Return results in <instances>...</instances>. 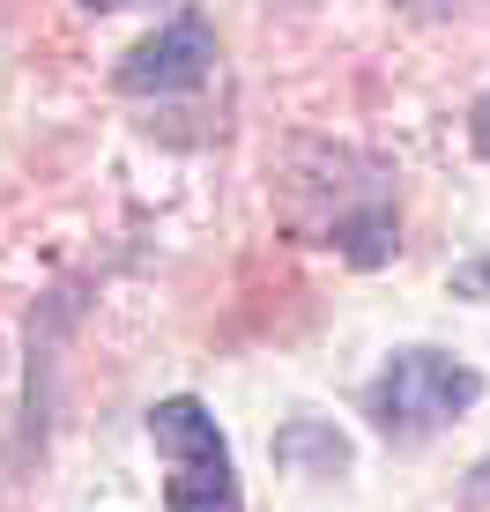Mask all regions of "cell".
I'll return each mask as SVG.
<instances>
[{"mask_svg":"<svg viewBox=\"0 0 490 512\" xmlns=\"http://www.w3.org/2000/svg\"><path fill=\"white\" fill-rule=\"evenodd\" d=\"M476 401H483V372L468 357H453V349H431V342L394 349L372 372V386H364V416H372V431L387 446H424L453 416H468Z\"/></svg>","mask_w":490,"mask_h":512,"instance_id":"6da1fadb","label":"cell"},{"mask_svg":"<svg viewBox=\"0 0 490 512\" xmlns=\"http://www.w3.org/2000/svg\"><path fill=\"white\" fill-rule=\"evenodd\" d=\"M149 438H156V453L171 461L164 512H245L231 438H223V423L208 416V401L164 394V401L149 409Z\"/></svg>","mask_w":490,"mask_h":512,"instance_id":"7a4b0ae2","label":"cell"},{"mask_svg":"<svg viewBox=\"0 0 490 512\" xmlns=\"http://www.w3.org/2000/svg\"><path fill=\"white\" fill-rule=\"evenodd\" d=\"M208 75H216V30H208V15H194V8L171 15L156 38H142L112 67L119 97H186V90H201Z\"/></svg>","mask_w":490,"mask_h":512,"instance_id":"3957f363","label":"cell"},{"mask_svg":"<svg viewBox=\"0 0 490 512\" xmlns=\"http://www.w3.org/2000/svg\"><path fill=\"white\" fill-rule=\"evenodd\" d=\"M275 468L290 475H349V438L327 416H290L275 431Z\"/></svg>","mask_w":490,"mask_h":512,"instance_id":"277c9868","label":"cell"},{"mask_svg":"<svg viewBox=\"0 0 490 512\" xmlns=\"http://www.w3.org/2000/svg\"><path fill=\"white\" fill-rule=\"evenodd\" d=\"M453 297H490V260H468V268H453Z\"/></svg>","mask_w":490,"mask_h":512,"instance_id":"5b68a950","label":"cell"},{"mask_svg":"<svg viewBox=\"0 0 490 512\" xmlns=\"http://www.w3.org/2000/svg\"><path fill=\"white\" fill-rule=\"evenodd\" d=\"M468 141H476V156L490 164V90L476 97V112H468Z\"/></svg>","mask_w":490,"mask_h":512,"instance_id":"8992f818","label":"cell"},{"mask_svg":"<svg viewBox=\"0 0 490 512\" xmlns=\"http://www.w3.org/2000/svg\"><path fill=\"white\" fill-rule=\"evenodd\" d=\"M468 505H490V453L468 468Z\"/></svg>","mask_w":490,"mask_h":512,"instance_id":"52a82bcc","label":"cell"},{"mask_svg":"<svg viewBox=\"0 0 490 512\" xmlns=\"http://www.w3.org/2000/svg\"><path fill=\"white\" fill-rule=\"evenodd\" d=\"M82 8H97V15H104V8H134V0H82Z\"/></svg>","mask_w":490,"mask_h":512,"instance_id":"ba28073f","label":"cell"}]
</instances>
